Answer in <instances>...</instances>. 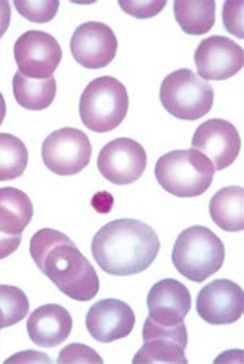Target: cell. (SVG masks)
Instances as JSON below:
<instances>
[{
    "instance_id": "obj_1",
    "label": "cell",
    "mask_w": 244,
    "mask_h": 364,
    "mask_svg": "<svg viewBox=\"0 0 244 364\" xmlns=\"http://www.w3.org/2000/svg\"><path fill=\"white\" fill-rule=\"evenodd\" d=\"M29 250L38 269L66 296L89 301L97 295L100 283L94 267L64 233L40 229L32 237Z\"/></svg>"
},
{
    "instance_id": "obj_2",
    "label": "cell",
    "mask_w": 244,
    "mask_h": 364,
    "mask_svg": "<svg viewBox=\"0 0 244 364\" xmlns=\"http://www.w3.org/2000/svg\"><path fill=\"white\" fill-rule=\"evenodd\" d=\"M156 231L136 219H118L99 229L92 240V255L102 271L125 277L147 271L160 251Z\"/></svg>"
},
{
    "instance_id": "obj_3",
    "label": "cell",
    "mask_w": 244,
    "mask_h": 364,
    "mask_svg": "<svg viewBox=\"0 0 244 364\" xmlns=\"http://www.w3.org/2000/svg\"><path fill=\"white\" fill-rule=\"evenodd\" d=\"M171 259L182 277L202 283L222 269L225 246L211 229L192 226L177 237Z\"/></svg>"
},
{
    "instance_id": "obj_4",
    "label": "cell",
    "mask_w": 244,
    "mask_h": 364,
    "mask_svg": "<svg viewBox=\"0 0 244 364\" xmlns=\"http://www.w3.org/2000/svg\"><path fill=\"white\" fill-rule=\"evenodd\" d=\"M211 160L197 150H175L159 158L155 176L160 186L182 198H197L214 181Z\"/></svg>"
},
{
    "instance_id": "obj_5",
    "label": "cell",
    "mask_w": 244,
    "mask_h": 364,
    "mask_svg": "<svg viewBox=\"0 0 244 364\" xmlns=\"http://www.w3.org/2000/svg\"><path fill=\"white\" fill-rule=\"evenodd\" d=\"M128 109L129 96L126 87L109 75L93 80L79 100L82 122L97 134L116 129L126 118Z\"/></svg>"
},
{
    "instance_id": "obj_6",
    "label": "cell",
    "mask_w": 244,
    "mask_h": 364,
    "mask_svg": "<svg viewBox=\"0 0 244 364\" xmlns=\"http://www.w3.org/2000/svg\"><path fill=\"white\" fill-rule=\"evenodd\" d=\"M164 109L175 118L195 121L213 109L214 92L209 82L189 68L170 73L160 88Z\"/></svg>"
},
{
    "instance_id": "obj_7",
    "label": "cell",
    "mask_w": 244,
    "mask_h": 364,
    "mask_svg": "<svg viewBox=\"0 0 244 364\" xmlns=\"http://www.w3.org/2000/svg\"><path fill=\"white\" fill-rule=\"evenodd\" d=\"M92 145L85 132L64 127L50 134L42 146L45 166L58 176H74L90 164Z\"/></svg>"
},
{
    "instance_id": "obj_8",
    "label": "cell",
    "mask_w": 244,
    "mask_h": 364,
    "mask_svg": "<svg viewBox=\"0 0 244 364\" xmlns=\"http://www.w3.org/2000/svg\"><path fill=\"white\" fill-rule=\"evenodd\" d=\"M13 55L19 72L30 79L53 77L62 59V49L51 34L40 31L23 33L15 46Z\"/></svg>"
},
{
    "instance_id": "obj_9",
    "label": "cell",
    "mask_w": 244,
    "mask_h": 364,
    "mask_svg": "<svg viewBox=\"0 0 244 364\" xmlns=\"http://www.w3.org/2000/svg\"><path fill=\"white\" fill-rule=\"evenodd\" d=\"M145 148L129 137H118L106 144L98 155L97 166L102 177L116 185L136 182L147 168Z\"/></svg>"
},
{
    "instance_id": "obj_10",
    "label": "cell",
    "mask_w": 244,
    "mask_h": 364,
    "mask_svg": "<svg viewBox=\"0 0 244 364\" xmlns=\"http://www.w3.org/2000/svg\"><path fill=\"white\" fill-rule=\"evenodd\" d=\"M143 346L132 363H188L184 351L188 346V333L184 323L175 326H162L145 320L143 329Z\"/></svg>"
},
{
    "instance_id": "obj_11",
    "label": "cell",
    "mask_w": 244,
    "mask_h": 364,
    "mask_svg": "<svg viewBox=\"0 0 244 364\" xmlns=\"http://www.w3.org/2000/svg\"><path fill=\"white\" fill-rule=\"evenodd\" d=\"M194 60L198 75L206 81L230 79L243 68V48L227 36L204 38L196 49Z\"/></svg>"
},
{
    "instance_id": "obj_12",
    "label": "cell",
    "mask_w": 244,
    "mask_h": 364,
    "mask_svg": "<svg viewBox=\"0 0 244 364\" xmlns=\"http://www.w3.org/2000/svg\"><path fill=\"white\" fill-rule=\"evenodd\" d=\"M117 50L115 32L101 22L79 25L70 40V51L74 60L89 70L106 68L115 59Z\"/></svg>"
},
{
    "instance_id": "obj_13",
    "label": "cell",
    "mask_w": 244,
    "mask_h": 364,
    "mask_svg": "<svg viewBox=\"0 0 244 364\" xmlns=\"http://www.w3.org/2000/svg\"><path fill=\"white\" fill-rule=\"evenodd\" d=\"M243 288L227 279H218L200 290L196 310L202 320L211 325H228L238 321L243 314Z\"/></svg>"
},
{
    "instance_id": "obj_14",
    "label": "cell",
    "mask_w": 244,
    "mask_h": 364,
    "mask_svg": "<svg viewBox=\"0 0 244 364\" xmlns=\"http://www.w3.org/2000/svg\"><path fill=\"white\" fill-rule=\"evenodd\" d=\"M192 146L211 160L214 171H223L231 166L238 157L241 139L231 122L211 119L196 129Z\"/></svg>"
},
{
    "instance_id": "obj_15",
    "label": "cell",
    "mask_w": 244,
    "mask_h": 364,
    "mask_svg": "<svg viewBox=\"0 0 244 364\" xmlns=\"http://www.w3.org/2000/svg\"><path fill=\"white\" fill-rule=\"evenodd\" d=\"M135 321L129 304L120 299H106L91 306L87 314L86 326L94 340L109 343L129 336Z\"/></svg>"
},
{
    "instance_id": "obj_16",
    "label": "cell",
    "mask_w": 244,
    "mask_h": 364,
    "mask_svg": "<svg viewBox=\"0 0 244 364\" xmlns=\"http://www.w3.org/2000/svg\"><path fill=\"white\" fill-rule=\"evenodd\" d=\"M150 320L162 326L181 324L190 312V291L182 282L164 279L150 288L147 299Z\"/></svg>"
},
{
    "instance_id": "obj_17",
    "label": "cell",
    "mask_w": 244,
    "mask_h": 364,
    "mask_svg": "<svg viewBox=\"0 0 244 364\" xmlns=\"http://www.w3.org/2000/svg\"><path fill=\"white\" fill-rule=\"evenodd\" d=\"M72 329L70 313L59 304L40 306L29 316L27 331L38 347L55 348L65 342Z\"/></svg>"
},
{
    "instance_id": "obj_18",
    "label": "cell",
    "mask_w": 244,
    "mask_h": 364,
    "mask_svg": "<svg viewBox=\"0 0 244 364\" xmlns=\"http://www.w3.org/2000/svg\"><path fill=\"white\" fill-rule=\"evenodd\" d=\"M33 217V205L22 190L0 188V232L22 235Z\"/></svg>"
},
{
    "instance_id": "obj_19",
    "label": "cell",
    "mask_w": 244,
    "mask_h": 364,
    "mask_svg": "<svg viewBox=\"0 0 244 364\" xmlns=\"http://www.w3.org/2000/svg\"><path fill=\"white\" fill-rule=\"evenodd\" d=\"M209 214L214 223L227 232L243 230V188L228 186L218 190L209 203Z\"/></svg>"
},
{
    "instance_id": "obj_20",
    "label": "cell",
    "mask_w": 244,
    "mask_h": 364,
    "mask_svg": "<svg viewBox=\"0 0 244 364\" xmlns=\"http://www.w3.org/2000/svg\"><path fill=\"white\" fill-rule=\"evenodd\" d=\"M13 92L18 104L24 109L43 111L53 104L56 97V79H30L17 72L13 77Z\"/></svg>"
},
{
    "instance_id": "obj_21",
    "label": "cell",
    "mask_w": 244,
    "mask_h": 364,
    "mask_svg": "<svg viewBox=\"0 0 244 364\" xmlns=\"http://www.w3.org/2000/svg\"><path fill=\"white\" fill-rule=\"evenodd\" d=\"M175 20L184 33L202 36L213 29L216 22V2L174 1Z\"/></svg>"
},
{
    "instance_id": "obj_22",
    "label": "cell",
    "mask_w": 244,
    "mask_h": 364,
    "mask_svg": "<svg viewBox=\"0 0 244 364\" xmlns=\"http://www.w3.org/2000/svg\"><path fill=\"white\" fill-rule=\"evenodd\" d=\"M28 166V150L21 139L0 134V182L22 177Z\"/></svg>"
},
{
    "instance_id": "obj_23",
    "label": "cell",
    "mask_w": 244,
    "mask_h": 364,
    "mask_svg": "<svg viewBox=\"0 0 244 364\" xmlns=\"http://www.w3.org/2000/svg\"><path fill=\"white\" fill-rule=\"evenodd\" d=\"M29 301L20 288L0 285V329L22 321L29 312Z\"/></svg>"
},
{
    "instance_id": "obj_24",
    "label": "cell",
    "mask_w": 244,
    "mask_h": 364,
    "mask_svg": "<svg viewBox=\"0 0 244 364\" xmlns=\"http://www.w3.org/2000/svg\"><path fill=\"white\" fill-rule=\"evenodd\" d=\"M18 13L28 21L43 24L52 21L58 13L60 2L53 1H13Z\"/></svg>"
},
{
    "instance_id": "obj_25",
    "label": "cell",
    "mask_w": 244,
    "mask_h": 364,
    "mask_svg": "<svg viewBox=\"0 0 244 364\" xmlns=\"http://www.w3.org/2000/svg\"><path fill=\"white\" fill-rule=\"evenodd\" d=\"M243 4V1H226L223 10L226 31L241 40L244 38Z\"/></svg>"
},
{
    "instance_id": "obj_26",
    "label": "cell",
    "mask_w": 244,
    "mask_h": 364,
    "mask_svg": "<svg viewBox=\"0 0 244 364\" xmlns=\"http://www.w3.org/2000/svg\"><path fill=\"white\" fill-rule=\"evenodd\" d=\"M57 363H104L94 350L82 343H70L61 350Z\"/></svg>"
},
{
    "instance_id": "obj_27",
    "label": "cell",
    "mask_w": 244,
    "mask_h": 364,
    "mask_svg": "<svg viewBox=\"0 0 244 364\" xmlns=\"http://www.w3.org/2000/svg\"><path fill=\"white\" fill-rule=\"evenodd\" d=\"M167 1H118L125 13L138 19H150L163 11Z\"/></svg>"
},
{
    "instance_id": "obj_28",
    "label": "cell",
    "mask_w": 244,
    "mask_h": 364,
    "mask_svg": "<svg viewBox=\"0 0 244 364\" xmlns=\"http://www.w3.org/2000/svg\"><path fill=\"white\" fill-rule=\"evenodd\" d=\"M22 235H8L0 232V259L9 257L15 253L21 244Z\"/></svg>"
},
{
    "instance_id": "obj_29",
    "label": "cell",
    "mask_w": 244,
    "mask_h": 364,
    "mask_svg": "<svg viewBox=\"0 0 244 364\" xmlns=\"http://www.w3.org/2000/svg\"><path fill=\"white\" fill-rule=\"evenodd\" d=\"M11 10L10 2L0 1V38L4 36L10 26Z\"/></svg>"
},
{
    "instance_id": "obj_30",
    "label": "cell",
    "mask_w": 244,
    "mask_h": 364,
    "mask_svg": "<svg viewBox=\"0 0 244 364\" xmlns=\"http://www.w3.org/2000/svg\"><path fill=\"white\" fill-rule=\"evenodd\" d=\"M6 100H4V95L0 93V125L4 122V118H6Z\"/></svg>"
}]
</instances>
